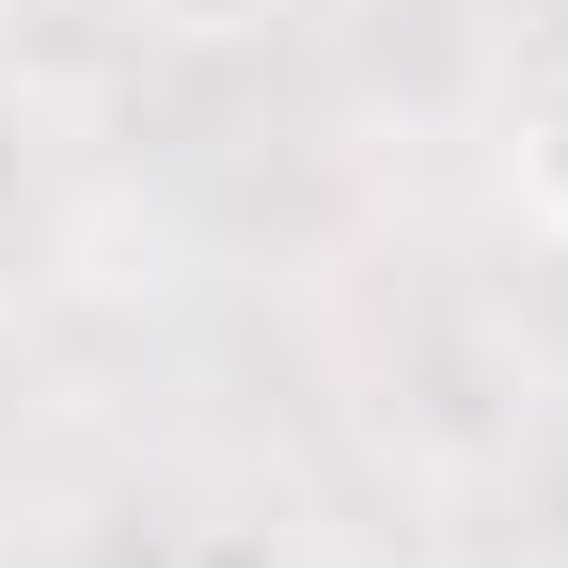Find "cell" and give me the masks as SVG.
I'll return each mask as SVG.
<instances>
[{
    "mask_svg": "<svg viewBox=\"0 0 568 568\" xmlns=\"http://www.w3.org/2000/svg\"><path fill=\"white\" fill-rule=\"evenodd\" d=\"M521 205H537V237L568 253V80L521 111Z\"/></svg>",
    "mask_w": 568,
    "mask_h": 568,
    "instance_id": "cell-1",
    "label": "cell"
}]
</instances>
